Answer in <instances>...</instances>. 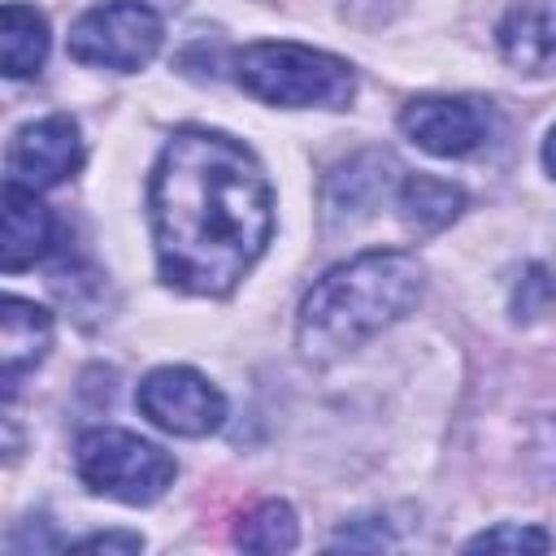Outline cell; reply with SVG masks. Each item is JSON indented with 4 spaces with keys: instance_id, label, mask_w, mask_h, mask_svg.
Segmentation results:
<instances>
[{
    "instance_id": "cell-3",
    "label": "cell",
    "mask_w": 556,
    "mask_h": 556,
    "mask_svg": "<svg viewBox=\"0 0 556 556\" xmlns=\"http://www.w3.org/2000/svg\"><path fill=\"white\" fill-rule=\"evenodd\" d=\"M235 83L282 109H343L356 91L348 61L291 43V39H261L235 52Z\"/></svg>"
},
{
    "instance_id": "cell-17",
    "label": "cell",
    "mask_w": 556,
    "mask_h": 556,
    "mask_svg": "<svg viewBox=\"0 0 556 556\" xmlns=\"http://www.w3.org/2000/svg\"><path fill=\"white\" fill-rule=\"evenodd\" d=\"M469 552H500V547H508V552H547L552 547V534L547 530H539V526H491V530H482L478 539H469L465 543Z\"/></svg>"
},
{
    "instance_id": "cell-4",
    "label": "cell",
    "mask_w": 556,
    "mask_h": 556,
    "mask_svg": "<svg viewBox=\"0 0 556 556\" xmlns=\"http://www.w3.org/2000/svg\"><path fill=\"white\" fill-rule=\"evenodd\" d=\"M74 465H78V478L87 482V491L122 500V504L161 500L178 473V465L165 447H156L130 430H117V426L87 430L74 447Z\"/></svg>"
},
{
    "instance_id": "cell-18",
    "label": "cell",
    "mask_w": 556,
    "mask_h": 556,
    "mask_svg": "<svg viewBox=\"0 0 556 556\" xmlns=\"http://www.w3.org/2000/svg\"><path fill=\"white\" fill-rule=\"evenodd\" d=\"M70 547L74 552H139L143 539L139 534H91V539H78Z\"/></svg>"
},
{
    "instance_id": "cell-19",
    "label": "cell",
    "mask_w": 556,
    "mask_h": 556,
    "mask_svg": "<svg viewBox=\"0 0 556 556\" xmlns=\"http://www.w3.org/2000/svg\"><path fill=\"white\" fill-rule=\"evenodd\" d=\"M543 165H547V174L556 178V126H552L547 139H543Z\"/></svg>"
},
{
    "instance_id": "cell-12",
    "label": "cell",
    "mask_w": 556,
    "mask_h": 556,
    "mask_svg": "<svg viewBox=\"0 0 556 556\" xmlns=\"http://www.w3.org/2000/svg\"><path fill=\"white\" fill-rule=\"evenodd\" d=\"M4 274H17L35 261H43L56 243V217L52 208L35 195V187H22V182H4Z\"/></svg>"
},
{
    "instance_id": "cell-2",
    "label": "cell",
    "mask_w": 556,
    "mask_h": 556,
    "mask_svg": "<svg viewBox=\"0 0 556 556\" xmlns=\"http://www.w3.org/2000/svg\"><path fill=\"white\" fill-rule=\"evenodd\" d=\"M421 282H426L421 261L400 248H374L334 265L300 300V317H295L300 352L326 365L361 348L365 339H374L417 304Z\"/></svg>"
},
{
    "instance_id": "cell-1",
    "label": "cell",
    "mask_w": 556,
    "mask_h": 556,
    "mask_svg": "<svg viewBox=\"0 0 556 556\" xmlns=\"http://www.w3.org/2000/svg\"><path fill=\"white\" fill-rule=\"evenodd\" d=\"M156 269L187 295H226L274 235V191L239 139L182 126L148 182Z\"/></svg>"
},
{
    "instance_id": "cell-7",
    "label": "cell",
    "mask_w": 556,
    "mask_h": 556,
    "mask_svg": "<svg viewBox=\"0 0 556 556\" xmlns=\"http://www.w3.org/2000/svg\"><path fill=\"white\" fill-rule=\"evenodd\" d=\"M400 130L430 156H469L491 135V109L473 96H417L404 104Z\"/></svg>"
},
{
    "instance_id": "cell-9",
    "label": "cell",
    "mask_w": 556,
    "mask_h": 556,
    "mask_svg": "<svg viewBox=\"0 0 556 556\" xmlns=\"http://www.w3.org/2000/svg\"><path fill=\"white\" fill-rule=\"evenodd\" d=\"M400 165L387 152H356L343 165H334L321 182V213L330 226L339 222H356L365 213H374L378 200H387V191L395 187Z\"/></svg>"
},
{
    "instance_id": "cell-14",
    "label": "cell",
    "mask_w": 556,
    "mask_h": 556,
    "mask_svg": "<svg viewBox=\"0 0 556 556\" xmlns=\"http://www.w3.org/2000/svg\"><path fill=\"white\" fill-rule=\"evenodd\" d=\"M465 208V191L456 182L430 178V174H408L400 182V217L417 230V235H434L443 226H452Z\"/></svg>"
},
{
    "instance_id": "cell-13",
    "label": "cell",
    "mask_w": 556,
    "mask_h": 556,
    "mask_svg": "<svg viewBox=\"0 0 556 556\" xmlns=\"http://www.w3.org/2000/svg\"><path fill=\"white\" fill-rule=\"evenodd\" d=\"M48 56V22L39 9L9 0L0 13V65L9 78H30L39 74Z\"/></svg>"
},
{
    "instance_id": "cell-16",
    "label": "cell",
    "mask_w": 556,
    "mask_h": 556,
    "mask_svg": "<svg viewBox=\"0 0 556 556\" xmlns=\"http://www.w3.org/2000/svg\"><path fill=\"white\" fill-rule=\"evenodd\" d=\"M556 304V274L547 265H530L513 291V317L517 321H534Z\"/></svg>"
},
{
    "instance_id": "cell-11",
    "label": "cell",
    "mask_w": 556,
    "mask_h": 556,
    "mask_svg": "<svg viewBox=\"0 0 556 556\" xmlns=\"http://www.w3.org/2000/svg\"><path fill=\"white\" fill-rule=\"evenodd\" d=\"M495 43L513 70L552 74L556 70V0L513 4L495 26Z\"/></svg>"
},
{
    "instance_id": "cell-15",
    "label": "cell",
    "mask_w": 556,
    "mask_h": 556,
    "mask_svg": "<svg viewBox=\"0 0 556 556\" xmlns=\"http://www.w3.org/2000/svg\"><path fill=\"white\" fill-rule=\"evenodd\" d=\"M295 539H300L295 513H291V504H282V500L256 504V508L239 521V530H235V543L248 547V552H291Z\"/></svg>"
},
{
    "instance_id": "cell-6",
    "label": "cell",
    "mask_w": 556,
    "mask_h": 556,
    "mask_svg": "<svg viewBox=\"0 0 556 556\" xmlns=\"http://www.w3.org/2000/svg\"><path fill=\"white\" fill-rule=\"evenodd\" d=\"M135 404H139V413L152 426H161L169 434H182V439H204V434H213L226 421L222 391L204 374H195L187 365H161V369H152L139 382Z\"/></svg>"
},
{
    "instance_id": "cell-8",
    "label": "cell",
    "mask_w": 556,
    "mask_h": 556,
    "mask_svg": "<svg viewBox=\"0 0 556 556\" xmlns=\"http://www.w3.org/2000/svg\"><path fill=\"white\" fill-rule=\"evenodd\" d=\"M78 165H83V135L70 113L39 117V122L22 126L9 143V178L22 187H35V191L74 178Z\"/></svg>"
},
{
    "instance_id": "cell-5",
    "label": "cell",
    "mask_w": 556,
    "mask_h": 556,
    "mask_svg": "<svg viewBox=\"0 0 556 556\" xmlns=\"http://www.w3.org/2000/svg\"><path fill=\"white\" fill-rule=\"evenodd\" d=\"M161 48V17L143 0H109L70 26V56L104 70H143Z\"/></svg>"
},
{
    "instance_id": "cell-10",
    "label": "cell",
    "mask_w": 556,
    "mask_h": 556,
    "mask_svg": "<svg viewBox=\"0 0 556 556\" xmlns=\"http://www.w3.org/2000/svg\"><path fill=\"white\" fill-rule=\"evenodd\" d=\"M52 348V313L35 300L4 295L0 304V361H4V400L17 395L22 378L48 356Z\"/></svg>"
}]
</instances>
